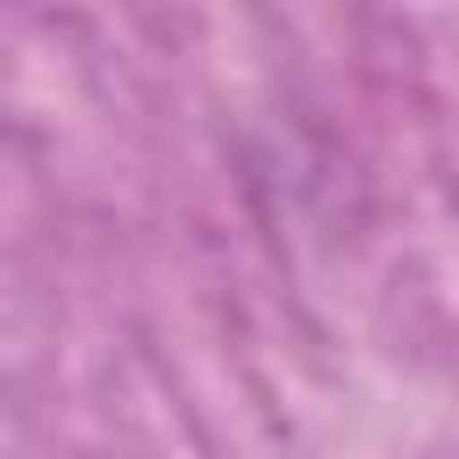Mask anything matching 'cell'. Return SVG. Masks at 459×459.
<instances>
[]
</instances>
